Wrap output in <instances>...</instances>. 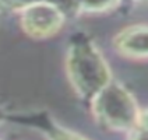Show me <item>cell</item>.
<instances>
[{
    "mask_svg": "<svg viewBox=\"0 0 148 140\" xmlns=\"http://www.w3.org/2000/svg\"><path fill=\"white\" fill-rule=\"evenodd\" d=\"M137 129L140 133L148 134V109L143 111L140 114V119H138V125H137Z\"/></svg>",
    "mask_w": 148,
    "mask_h": 140,
    "instance_id": "ba28073f",
    "label": "cell"
},
{
    "mask_svg": "<svg viewBox=\"0 0 148 140\" xmlns=\"http://www.w3.org/2000/svg\"><path fill=\"white\" fill-rule=\"evenodd\" d=\"M91 109L97 123L112 132L137 129L140 108L132 92L122 84L110 81L91 99Z\"/></svg>",
    "mask_w": 148,
    "mask_h": 140,
    "instance_id": "7a4b0ae2",
    "label": "cell"
},
{
    "mask_svg": "<svg viewBox=\"0 0 148 140\" xmlns=\"http://www.w3.org/2000/svg\"><path fill=\"white\" fill-rule=\"evenodd\" d=\"M41 0H0V7L6 10H18L21 11L24 7Z\"/></svg>",
    "mask_w": 148,
    "mask_h": 140,
    "instance_id": "52a82bcc",
    "label": "cell"
},
{
    "mask_svg": "<svg viewBox=\"0 0 148 140\" xmlns=\"http://www.w3.org/2000/svg\"><path fill=\"white\" fill-rule=\"evenodd\" d=\"M134 140H148V134H144V133H138V136Z\"/></svg>",
    "mask_w": 148,
    "mask_h": 140,
    "instance_id": "9c48e42d",
    "label": "cell"
},
{
    "mask_svg": "<svg viewBox=\"0 0 148 140\" xmlns=\"http://www.w3.org/2000/svg\"><path fill=\"white\" fill-rule=\"evenodd\" d=\"M66 13L56 3L41 0L20 11V25L25 35L32 39H49L62 31Z\"/></svg>",
    "mask_w": 148,
    "mask_h": 140,
    "instance_id": "3957f363",
    "label": "cell"
},
{
    "mask_svg": "<svg viewBox=\"0 0 148 140\" xmlns=\"http://www.w3.org/2000/svg\"><path fill=\"white\" fill-rule=\"evenodd\" d=\"M115 48L129 58H148V25H132L115 37Z\"/></svg>",
    "mask_w": 148,
    "mask_h": 140,
    "instance_id": "277c9868",
    "label": "cell"
},
{
    "mask_svg": "<svg viewBox=\"0 0 148 140\" xmlns=\"http://www.w3.org/2000/svg\"><path fill=\"white\" fill-rule=\"evenodd\" d=\"M147 1H148V0H147Z\"/></svg>",
    "mask_w": 148,
    "mask_h": 140,
    "instance_id": "8fae6325",
    "label": "cell"
},
{
    "mask_svg": "<svg viewBox=\"0 0 148 140\" xmlns=\"http://www.w3.org/2000/svg\"><path fill=\"white\" fill-rule=\"evenodd\" d=\"M120 0H78V8L87 13H103L119 6Z\"/></svg>",
    "mask_w": 148,
    "mask_h": 140,
    "instance_id": "8992f818",
    "label": "cell"
},
{
    "mask_svg": "<svg viewBox=\"0 0 148 140\" xmlns=\"http://www.w3.org/2000/svg\"><path fill=\"white\" fill-rule=\"evenodd\" d=\"M3 121H6V112L0 108V123H1Z\"/></svg>",
    "mask_w": 148,
    "mask_h": 140,
    "instance_id": "30bf717a",
    "label": "cell"
},
{
    "mask_svg": "<svg viewBox=\"0 0 148 140\" xmlns=\"http://www.w3.org/2000/svg\"><path fill=\"white\" fill-rule=\"evenodd\" d=\"M66 76L75 94L88 101L112 81L110 69L103 55L84 34H75L70 38L66 53Z\"/></svg>",
    "mask_w": 148,
    "mask_h": 140,
    "instance_id": "6da1fadb",
    "label": "cell"
},
{
    "mask_svg": "<svg viewBox=\"0 0 148 140\" xmlns=\"http://www.w3.org/2000/svg\"><path fill=\"white\" fill-rule=\"evenodd\" d=\"M34 125L43 129L48 140H88L78 133H74L69 129L59 126L56 122L50 121L49 118H45L43 115L34 118Z\"/></svg>",
    "mask_w": 148,
    "mask_h": 140,
    "instance_id": "5b68a950",
    "label": "cell"
}]
</instances>
